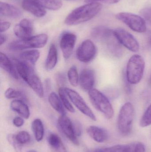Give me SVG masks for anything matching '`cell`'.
<instances>
[{"label": "cell", "mask_w": 151, "mask_h": 152, "mask_svg": "<svg viewBox=\"0 0 151 152\" xmlns=\"http://www.w3.org/2000/svg\"><path fill=\"white\" fill-rule=\"evenodd\" d=\"M66 1H75V0H66Z\"/></svg>", "instance_id": "47"}, {"label": "cell", "mask_w": 151, "mask_h": 152, "mask_svg": "<svg viewBox=\"0 0 151 152\" xmlns=\"http://www.w3.org/2000/svg\"><path fill=\"white\" fill-rule=\"evenodd\" d=\"M95 78L94 71L90 69H82L80 74L79 83L82 89L86 91H90L94 88Z\"/></svg>", "instance_id": "14"}, {"label": "cell", "mask_w": 151, "mask_h": 152, "mask_svg": "<svg viewBox=\"0 0 151 152\" xmlns=\"http://www.w3.org/2000/svg\"><path fill=\"white\" fill-rule=\"evenodd\" d=\"M11 26V24L9 22L4 21V22H1L0 24V32L1 34L3 32L7 31L9 28Z\"/></svg>", "instance_id": "41"}, {"label": "cell", "mask_w": 151, "mask_h": 152, "mask_svg": "<svg viewBox=\"0 0 151 152\" xmlns=\"http://www.w3.org/2000/svg\"><path fill=\"white\" fill-rule=\"evenodd\" d=\"M48 102L51 106L61 115H66L64 106L60 97L55 92H51L48 96Z\"/></svg>", "instance_id": "24"}, {"label": "cell", "mask_w": 151, "mask_h": 152, "mask_svg": "<svg viewBox=\"0 0 151 152\" xmlns=\"http://www.w3.org/2000/svg\"><path fill=\"white\" fill-rule=\"evenodd\" d=\"M73 124L74 129L75 135L77 137L80 136L82 134V127L81 125L77 121L73 122Z\"/></svg>", "instance_id": "37"}, {"label": "cell", "mask_w": 151, "mask_h": 152, "mask_svg": "<svg viewBox=\"0 0 151 152\" xmlns=\"http://www.w3.org/2000/svg\"><path fill=\"white\" fill-rule=\"evenodd\" d=\"M144 59L138 54L133 55L129 60L126 69V77L128 82L131 85H136L141 81L145 69Z\"/></svg>", "instance_id": "3"}, {"label": "cell", "mask_w": 151, "mask_h": 152, "mask_svg": "<svg viewBox=\"0 0 151 152\" xmlns=\"http://www.w3.org/2000/svg\"><path fill=\"white\" fill-rule=\"evenodd\" d=\"M22 6L24 10L38 18L43 17L46 14L44 8L31 0H23Z\"/></svg>", "instance_id": "17"}, {"label": "cell", "mask_w": 151, "mask_h": 152, "mask_svg": "<svg viewBox=\"0 0 151 152\" xmlns=\"http://www.w3.org/2000/svg\"><path fill=\"white\" fill-rule=\"evenodd\" d=\"M88 93L90 100L94 107L103 113L107 119L112 118L114 115V110L108 97L96 88H93Z\"/></svg>", "instance_id": "4"}, {"label": "cell", "mask_w": 151, "mask_h": 152, "mask_svg": "<svg viewBox=\"0 0 151 152\" xmlns=\"http://www.w3.org/2000/svg\"><path fill=\"white\" fill-rule=\"evenodd\" d=\"M13 124L17 127H20L24 124V120L22 117H16L13 119Z\"/></svg>", "instance_id": "38"}, {"label": "cell", "mask_w": 151, "mask_h": 152, "mask_svg": "<svg viewBox=\"0 0 151 152\" xmlns=\"http://www.w3.org/2000/svg\"><path fill=\"white\" fill-rule=\"evenodd\" d=\"M14 66L20 77L23 79L39 97H43V86L40 79L35 71L34 66L18 59H15Z\"/></svg>", "instance_id": "1"}, {"label": "cell", "mask_w": 151, "mask_h": 152, "mask_svg": "<svg viewBox=\"0 0 151 152\" xmlns=\"http://www.w3.org/2000/svg\"><path fill=\"white\" fill-rule=\"evenodd\" d=\"M64 90L70 101L81 112L92 120L96 121L94 113L79 93L68 88H64Z\"/></svg>", "instance_id": "8"}, {"label": "cell", "mask_w": 151, "mask_h": 152, "mask_svg": "<svg viewBox=\"0 0 151 152\" xmlns=\"http://www.w3.org/2000/svg\"><path fill=\"white\" fill-rule=\"evenodd\" d=\"M115 36L121 45L133 52H137L140 49L139 43L134 37L123 28H116L114 30Z\"/></svg>", "instance_id": "10"}, {"label": "cell", "mask_w": 151, "mask_h": 152, "mask_svg": "<svg viewBox=\"0 0 151 152\" xmlns=\"http://www.w3.org/2000/svg\"><path fill=\"white\" fill-rule=\"evenodd\" d=\"M40 57V53L37 50H31L22 52L20 53V60L25 61L34 66Z\"/></svg>", "instance_id": "23"}, {"label": "cell", "mask_w": 151, "mask_h": 152, "mask_svg": "<svg viewBox=\"0 0 151 152\" xmlns=\"http://www.w3.org/2000/svg\"><path fill=\"white\" fill-rule=\"evenodd\" d=\"M58 124L60 130L72 143L79 145V141L75 135L73 122L66 115H61L58 120Z\"/></svg>", "instance_id": "11"}, {"label": "cell", "mask_w": 151, "mask_h": 152, "mask_svg": "<svg viewBox=\"0 0 151 152\" xmlns=\"http://www.w3.org/2000/svg\"><path fill=\"white\" fill-rule=\"evenodd\" d=\"M140 13L142 18L151 25V7L142 9Z\"/></svg>", "instance_id": "36"}, {"label": "cell", "mask_w": 151, "mask_h": 152, "mask_svg": "<svg viewBox=\"0 0 151 152\" xmlns=\"http://www.w3.org/2000/svg\"><path fill=\"white\" fill-rule=\"evenodd\" d=\"M48 37L46 34H40L32 36L27 39L13 41L9 44L8 47L12 51H20L27 49L43 48L48 42Z\"/></svg>", "instance_id": "6"}, {"label": "cell", "mask_w": 151, "mask_h": 152, "mask_svg": "<svg viewBox=\"0 0 151 152\" xmlns=\"http://www.w3.org/2000/svg\"><path fill=\"white\" fill-rule=\"evenodd\" d=\"M7 138L9 142L13 147L16 152H22V145L17 141L15 135H9Z\"/></svg>", "instance_id": "34"}, {"label": "cell", "mask_w": 151, "mask_h": 152, "mask_svg": "<svg viewBox=\"0 0 151 152\" xmlns=\"http://www.w3.org/2000/svg\"><path fill=\"white\" fill-rule=\"evenodd\" d=\"M151 125V104L146 109L141 118L140 126L143 128L146 127Z\"/></svg>", "instance_id": "31"}, {"label": "cell", "mask_w": 151, "mask_h": 152, "mask_svg": "<svg viewBox=\"0 0 151 152\" xmlns=\"http://www.w3.org/2000/svg\"><path fill=\"white\" fill-rule=\"evenodd\" d=\"M4 96L5 97L8 99L21 98L25 100V97L22 92L11 88H9L5 91Z\"/></svg>", "instance_id": "32"}, {"label": "cell", "mask_w": 151, "mask_h": 152, "mask_svg": "<svg viewBox=\"0 0 151 152\" xmlns=\"http://www.w3.org/2000/svg\"><path fill=\"white\" fill-rule=\"evenodd\" d=\"M0 14L1 16L13 19L20 18L22 16V12L18 8L2 1L0 2Z\"/></svg>", "instance_id": "16"}, {"label": "cell", "mask_w": 151, "mask_h": 152, "mask_svg": "<svg viewBox=\"0 0 151 152\" xmlns=\"http://www.w3.org/2000/svg\"><path fill=\"white\" fill-rule=\"evenodd\" d=\"M77 40L76 35L70 32L64 33L60 40V47L65 59H68L73 52Z\"/></svg>", "instance_id": "12"}, {"label": "cell", "mask_w": 151, "mask_h": 152, "mask_svg": "<svg viewBox=\"0 0 151 152\" xmlns=\"http://www.w3.org/2000/svg\"><path fill=\"white\" fill-rule=\"evenodd\" d=\"M27 152H37L35 150H30V151H28Z\"/></svg>", "instance_id": "45"}, {"label": "cell", "mask_w": 151, "mask_h": 152, "mask_svg": "<svg viewBox=\"0 0 151 152\" xmlns=\"http://www.w3.org/2000/svg\"><path fill=\"white\" fill-rule=\"evenodd\" d=\"M108 50L113 57L120 58L123 55L122 45L115 36V33L105 43Z\"/></svg>", "instance_id": "18"}, {"label": "cell", "mask_w": 151, "mask_h": 152, "mask_svg": "<svg viewBox=\"0 0 151 152\" xmlns=\"http://www.w3.org/2000/svg\"><path fill=\"white\" fill-rule=\"evenodd\" d=\"M147 43L151 48V31H150L147 35Z\"/></svg>", "instance_id": "43"}, {"label": "cell", "mask_w": 151, "mask_h": 152, "mask_svg": "<svg viewBox=\"0 0 151 152\" xmlns=\"http://www.w3.org/2000/svg\"><path fill=\"white\" fill-rule=\"evenodd\" d=\"M32 129L36 141L38 142L41 141L44 133V127L42 121L40 119H35L32 123Z\"/></svg>", "instance_id": "25"}, {"label": "cell", "mask_w": 151, "mask_h": 152, "mask_svg": "<svg viewBox=\"0 0 151 152\" xmlns=\"http://www.w3.org/2000/svg\"><path fill=\"white\" fill-rule=\"evenodd\" d=\"M57 82L59 85L62 86V87H63V86L64 85L66 82V77L64 75L62 74H59L56 76Z\"/></svg>", "instance_id": "39"}, {"label": "cell", "mask_w": 151, "mask_h": 152, "mask_svg": "<svg viewBox=\"0 0 151 152\" xmlns=\"http://www.w3.org/2000/svg\"><path fill=\"white\" fill-rule=\"evenodd\" d=\"M15 35L20 39H27L33 36V27L30 20L24 19L14 28Z\"/></svg>", "instance_id": "13"}, {"label": "cell", "mask_w": 151, "mask_h": 152, "mask_svg": "<svg viewBox=\"0 0 151 152\" xmlns=\"http://www.w3.org/2000/svg\"><path fill=\"white\" fill-rule=\"evenodd\" d=\"M113 33L114 30L104 26H99L91 29L90 35L96 41L105 43Z\"/></svg>", "instance_id": "15"}, {"label": "cell", "mask_w": 151, "mask_h": 152, "mask_svg": "<svg viewBox=\"0 0 151 152\" xmlns=\"http://www.w3.org/2000/svg\"><path fill=\"white\" fill-rule=\"evenodd\" d=\"M6 37L4 35L1 34L0 36V41H1V45H3L6 42Z\"/></svg>", "instance_id": "42"}, {"label": "cell", "mask_w": 151, "mask_h": 152, "mask_svg": "<svg viewBox=\"0 0 151 152\" xmlns=\"http://www.w3.org/2000/svg\"><path fill=\"white\" fill-rule=\"evenodd\" d=\"M59 94L62 104L65 109L72 113L75 112V110L68 100L69 98H67L68 96L65 91L64 88V87L59 88Z\"/></svg>", "instance_id": "28"}, {"label": "cell", "mask_w": 151, "mask_h": 152, "mask_svg": "<svg viewBox=\"0 0 151 152\" xmlns=\"http://www.w3.org/2000/svg\"><path fill=\"white\" fill-rule=\"evenodd\" d=\"M0 66L3 69L15 79L17 80L20 78V76L14 64L11 62L6 54L2 52H1L0 54Z\"/></svg>", "instance_id": "20"}, {"label": "cell", "mask_w": 151, "mask_h": 152, "mask_svg": "<svg viewBox=\"0 0 151 152\" xmlns=\"http://www.w3.org/2000/svg\"><path fill=\"white\" fill-rule=\"evenodd\" d=\"M58 58L57 49L54 44H51L49 48L48 56L45 61V67L46 70H51L56 65Z\"/></svg>", "instance_id": "22"}, {"label": "cell", "mask_w": 151, "mask_h": 152, "mask_svg": "<svg viewBox=\"0 0 151 152\" xmlns=\"http://www.w3.org/2000/svg\"><path fill=\"white\" fill-rule=\"evenodd\" d=\"M97 49L92 41L86 40L83 41L76 50V56L79 61L83 63L91 62L95 58Z\"/></svg>", "instance_id": "9"}, {"label": "cell", "mask_w": 151, "mask_h": 152, "mask_svg": "<svg viewBox=\"0 0 151 152\" xmlns=\"http://www.w3.org/2000/svg\"><path fill=\"white\" fill-rule=\"evenodd\" d=\"M102 8L99 3H88L74 10L66 17L65 23L68 26H74L88 21L97 15Z\"/></svg>", "instance_id": "2"}, {"label": "cell", "mask_w": 151, "mask_h": 152, "mask_svg": "<svg viewBox=\"0 0 151 152\" xmlns=\"http://www.w3.org/2000/svg\"><path fill=\"white\" fill-rule=\"evenodd\" d=\"M67 77L71 85L74 87L78 86L79 83V76L76 66H73L69 69L67 73Z\"/></svg>", "instance_id": "29"}, {"label": "cell", "mask_w": 151, "mask_h": 152, "mask_svg": "<svg viewBox=\"0 0 151 152\" xmlns=\"http://www.w3.org/2000/svg\"><path fill=\"white\" fill-rule=\"evenodd\" d=\"M15 137L17 141L22 145L29 142L31 140V136L29 133L25 131L19 132L17 135H15Z\"/></svg>", "instance_id": "33"}, {"label": "cell", "mask_w": 151, "mask_h": 152, "mask_svg": "<svg viewBox=\"0 0 151 152\" xmlns=\"http://www.w3.org/2000/svg\"><path fill=\"white\" fill-rule=\"evenodd\" d=\"M116 18L135 32L142 33L146 31V22L142 17L129 12H122L118 13Z\"/></svg>", "instance_id": "7"}, {"label": "cell", "mask_w": 151, "mask_h": 152, "mask_svg": "<svg viewBox=\"0 0 151 152\" xmlns=\"http://www.w3.org/2000/svg\"><path fill=\"white\" fill-rule=\"evenodd\" d=\"M88 134L94 141L98 143H103L105 142L108 138L107 131L97 126H90L87 129Z\"/></svg>", "instance_id": "19"}, {"label": "cell", "mask_w": 151, "mask_h": 152, "mask_svg": "<svg viewBox=\"0 0 151 152\" xmlns=\"http://www.w3.org/2000/svg\"><path fill=\"white\" fill-rule=\"evenodd\" d=\"M121 0H85L86 3L98 2V1L103 2L107 4H115Z\"/></svg>", "instance_id": "40"}, {"label": "cell", "mask_w": 151, "mask_h": 152, "mask_svg": "<svg viewBox=\"0 0 151 152\" xmlns=\"http://www.w3.org/2000/svg\"><path fill=\"white\" fill-rule=\"evenodd\" d=\"M131 152H145V147L142 143L140 142L130 144Z\"/></svg>", "instance_id": "35"}, {"label": "cell", "mask_w": 151, "mask_h": 152, "mask_svg": "<svg viewBox=\"0 0 151 152\" xmlns=\"http://www.w3.org/2000/svg\"><path fill=\"white\" fill-rule=\"evenodd\" d=\"M10 107L13 111L17 113L23 118L27 119L30 116V112L27 104L21 100H15L12 102Z\"/></svg>", "instance_id": "21"}, {"label": "cell", "mask_w": 151, "mask_h": 152, "mask_svg": "<svg viewBox=\"0 0 151 152\" xmlns=\"http://www.w3.org/2000/svg\"><path fill=\"white\" fill-rule=\"evenodd\" d=\"M134 114V106L131 102H127L122 105L120 110L117 121L118 130L121 134L126 136L131 133Z\"/></svg>", "instance_id": "5"}, {"label": "cell", "mask_w": 151, "mask_h": 152, "mask_svg": "<svg viewBox=\"0 0 151 152\" xmlns=\"http://www.w3.org/2000/svg\"><path fill=\"white\" fill-rule=\"evenodd\" d=\"M10 1H11V0H10ZM11 1H18V0H11Z\"/></svg>", "instance_id": "46"}, {"label": "cell", "mask_w": 151, "mask_h": 152, "mask_svg": "<svg viewBox=\"0 0 151 152\" xmlns=\"http://www.w3.org/2000/svg\"><path fill=\"white\" fill-rule=\"evenodd\" d=\"M95 152H105L103 150V149H98Z\"/></svg>", "instance_id": "44"}, {"label": "cell", "mask_w": 151, "mask_h": 152, "mask_svg": "<svg viewBox=\"0 0 151 152\" xmlns=\"http://www.w3.org/2000/svg\"><path fill=\"white\" fill-rule=\"evenodd\" d=\"M48 142L49 145L55 150H65L62 140L57 134L54 133L50 134L48 138Z\"/></svg>", "instance_id": "27"}, {"label": "cell", "mask_w": 151, "mask_h": 152, "mask_svg": "<svg viewBox=\"0 0 151 152\" xmlns=\"http://www.w3.org/2000/svg\"><path fill=\"white\" fill-rule=\"evenodd\" d=\"M35 2L44 8L48 10H59L63 5L61 0H31Z\"/></svg>", "instance_id": "26"}, {"label": "cell", "mask_w": 151, "mask_h": 152, "mask_svg": "<svg viewBox=\"0 0 151 152\" xmlns=\"http://www.w3.org/2000/svg\"><path fill=\"white\" fill-rule=\"evenodd\" d=\"M103 150L105 152H131L130 145H118Z\"/></svg>", "instance_id": "30"}]
</instances>
